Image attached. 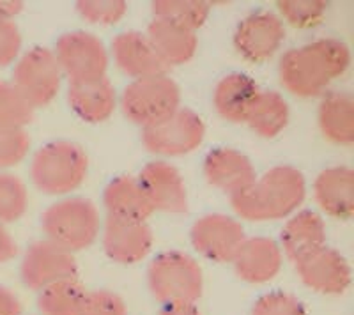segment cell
Listing matches in <instances>:
<instances>
[{
  "label": "cell",
  "mask_w": 354,
  "mask_h": 315,
  "mask_svg": "<svg viewBox=\"0 0 354 315\" xmlns=\"http://www.w3.org/2000/svg\"><path fill=\"white\" fill-rule=\"evenodd\" d=\"M317 122L322 137L337 146H353L354 102L351 94H328L317 110Z\"/></svg>",
  "instance_id": "obj_25"
},
{
  "label": "cell",
  "mask_w": 354,
  "mask_h": 315,
  "mask_svg": "<svg viewBox=\"0 0 354 315\" xmlns=\"http://www.w3.org/2000/svg\"><path fill=\"white\" fill-rule=\"evenodd\" d=\"M88 291L77 278L61 280L39 291L37 308L43 315H80Z\"/></svg>",
  "instance_id": "obj_27"
},
{
  "label": "cell",
  "mask_w": 354,
  "mask_h": 315,
  "mask_svg": "<svg viewBox=\"0 0 354 315\" xmlns=\"http://www.w3.org/2000/svg\"><path fill=\"white\" fill-rule=\"evenodd\" d=\"M181 93L176 82L167 75L140 78L126 85L121 108L133 124L144 128L158 124L181 108Z\"/></svg>",
  "instance_id": "obj_6"
},
{
  "label": "cell",
  "mask_w": 354,
  "mask_h": 315,
  "mask_svg": "<svg viewBox=\"0 0 354 315\" xmlns=\"http://www.w3.org/2000/svg\"><path fill=\"white\" fill-rule=\"evenodd\" d=\"M28 206V191L18 175L0 172V223L20 220Z\"/></svg>",
  "instance_id": "obj_30"
},
{
  "label": "cell",
  "mask_w": 354,
  "mask_h": 315,
  "mask_svg": "<svg viewBox=\"0 0 354 315\" xmlns=\"http://www.w3.org/2000/svg\"><path fill=\"white\" fill-rule=\"evenodd\" d=\"M55 59L61 66L62 77L71 82H88L106 77L109 52L100 37L84 30H73L59 37Z\"/></svg>",
  "instance_id": "obj_8"
},
{
  "label": "cell",
  "mask_w": 354,
  "mask_h": 315,
  "mask_svg": "<svg viewBox=\"0 0 354 315\" xmlns=\"http://www.w3.org/2000/svg\"><path fill=\"white\" fill-rule=\"evenodd\" d=\"M204 178L218 190L234 195L255 181V170L245 154L229 147H221L211 151L205 156Z\"/></svg>",
  "instance_id": "obj_18"
},
{
  "label": "cell",
  "mask_w": 354,
  "mask_h": 315,
  "mask_svg": "<svg viewBox=\"0 0 354 315\" xmlns=\"http://www.w3.org/2000/svg\"><path fill=\"white\" fill-rule=\"evenodd\" d=\"M77 11L87 23L115 25L128 12L124 0H80Z\"/></svg>",
  "instance_id": "obj_32"
},
{
  "label": "cell",
  "mask_w": 354,
  "mask_h": 315,
  "mask_svg": "<svg viewBox=\"0 0 354 315\" xmlns=\"http://www.w3.org/2000/svg\"><path fill=\"white\" fill-rule=\"evenodd\" d=\"M18 254V245L15 241L4 223H0V264L12 260Z\"/></svg>",
  "instance_id": "obj_37"
},
{
  "label": "cell",
  "mask_w": 354,
  "mask_h": 315,
  "mask_svg": "<svg viewBox=\"0 0 354 315\" xmlns=\"http://www.w3.org/2000/svg\"><path fill=\"white\" fill-rule=\"evenodd\" d=\"M0 315H21L20 299L4 285H0Z\"/></svg>",
  "instance_id": "obj_38"
},
{
  "label": "cell",
  "mask_w": 354,
  "mask_h": 315,
  "mask_svg": "<svg viewBox=\"0 0 354 315\" xmlns=\"http://www.w3.org/2000/svg\"><path fill=\"white\" fill-rule=\"evenodd\" d=\"M21 9H24V2H17V0H0V18L12 20Z\"/></svg>",
  "instance_id": "obj_40"
},
{
  "label": "cell",
  "mask_w": 354,
  "mask_h": 315,
  "mask_svg": "<svg viewBox=\"0 0 354 315\" xmlns=\"http://www.w3.org/2000/svg\"><path fill=\"white\" fill-rule=\"evenodd\" d=\"M158 315H201L195 305H163Z\"/></svg>",
  "instance_id": "obj_39"
},
{
  "label": "cell",
  "mask_w": 354,
  "mask_h": 315,
  "mask_svg": "<svg viewBox=\"0 0 354 315\" xmlns=\"http://www.w3.org/2000/svg\"><path fill=\"white\" fill-rule=\"evenodd\" d=\"M280 242L287 259L298 264L326 247V225L317 213L301 211L286 223Z\"/></svg>",
  "instance_id": "obj_21"
},
{
  "label": "cell",
  "mask_w": 354,
  "mask_h": 315,
  "mask_svg": "<svg viewBox=\"0 0 354 315\" xmlns=\"http://www.w3.org/2000/svg\"><path fill=\"white\" fill-rule=\"evenodd\" d=\"M30 147V137L25 130L0 128V172L18 165L25 160Z\"/></svg>",
  "instance_id": "obj_33"
},
{
  "label": "cell",
  "mask_w": 354,
  "mask_h": 315,
  "mask_svg": "<svg viewBox=\"0 0 354 315\" xmlns=\"http://www.w3.org/2000/svg\"><path fill=\"white\" fill-rule=\"evenodd\" d=\"M278 11H280V17L294 28H312L322 21L328 11V2L324 0H280Z\"/></svg>",
  "instance_id": "obj_31"
},
{
  "label": "cell",
  "mask_w": 354,
  "mask_h": 315,
  "mask_svg": "<svg viewBox=\"0 0 354 315\" xmlns=\"http://www.w3.org/2000/svg\"><path fill=\"white\" fill-rule=\"evenodd\" d=\"M112 57L117 68L133 80L167 75L169 71L154 52L147 36L137 30H128L113 37Z\"/></svg>",
  "instance_id": "obj_16"
},
{
  "label": "cell",
  "mask_w": 354,
  "mask_h": 315,
  "mask_svg": "<svg viewBox=\"0 0 354 315\" xmlns=\"http://www.w3.org/2000/svg\"><path fill=\"white\" fill-rule=\"evenodd\" d=\"M80 315H128V308L121 296L100 289L88 292Z\"/></svg>",
  "instance_id": "obj_35"
},
{
  "label": "cell",
  "mask_w": 354,
  "mask_h": 315,
  "mask_svg": "<svg viewBox=\"0 0 354 315\" xmlns=\"http://www.w3.org/2000/svg\"><path fill=\"white\" fill-rule=\"evenodd\" d=\"M151 6L156 20L172 21L195 32L209 17V2L204 0H156Z\"/></svg>",
  "instance_id": "obj_28"
},
{
  "label": "cell",
  "mask_w": 354,
  "mask_h": 315,
  "mask_svg": "<svg viewBox=\"0 0 354 315\" xmlns=\"http://www.w3.org/2000/svg\"><path fill=\"white\" fill-rule=\"evenodd\" d=\"M294 266L306 287L319 294H342L351 285L349 262L330 247L321 248Z\"/></svg>",
  "instance_id": "obj_14"
},
{
  "label": "cell",
  "mask_w": 354,
  "mask_h": 315,
  "mask_svg": "<svg viewBox=\"0 0 354 315\" xmlns=\"http://www.w3.org/2000/svg\"><path fill=\"white\" fill-rule=\"evenodd\" d=\"M314 198L328 216L349 220L354 213V172L349 166L322 170L314 182Z\"/></svg>",
  "instance_id": "obj_19"
},
{
  "label": "cell",
  "mask_w": 354,
  "mask_h": 315,
  "mask_svg": "<svg viewBox=\"0 0 354 315\" xmlns=\"http://www.w3.org/2000/svg\"><path fill=\"white\" fill-rule=\"evenodd\" d=\"M21 52V34L12 20L0 18V68L18 61Z\"/></svg>",
  "instance_id": "obj_36"
},
{
  "label": "cell",
  "mask_w": 354,
  "mask_h": 315,
  "mask_svg": "<svg viewBox=\"0 0 354 315\" xmlns=\"http://www.w3.org/2000/svg\"><path fill=\"white\" fill-rule=\"evenodd\" d=\"M205 137V126L197 113L177 108L158 124L142 130V144L158 156H183L197 149Z\"/></svg>",
  "instance_id": "obj_9"
},
{
  "label": "cell",
  "mask_w": 354,
  "mask_h": 315,
  "mask_svg": "<svg viewBox=\"0 0 354 315\" xmlns=\"http://www.w3.org/2000/svg\"><path fill=\"white\" fill-rule=\"evenodd\" d=\"M68 103L85 122H103L117 106V94L106 77L88 82H71L68 87Z\"/></svg>",
  "instance_id": "obj_20"
},
{
  "label": "cell",
  "mask_w": 354,
  "mask_h": 315,
  "mask_svg": "<svg viewBox=\"0 0 354 315\" xmlns=\"http://www.w3.org/2000/svg\"><path fill=\"white\" fill-rule=\"evenodd\" d=\"M305 178L292 166H274L245 190L230 195V206L239 218L271 222L286 218L305 200Z\"/></svg>",
  "instance_id": "obj_2"
},
{
  "label": "cell",
  "mask_w": 354,
  "mask_h": 315,
  "mask_svg": "<svg viewBox=\"0 0 354 315\" xmlns=\"http://www.w3.org/2000/svg\"><path fill=\"white\" fill-rule=\"evenodd\" d=\"M36 110L20 94L11 82L0 80V128L25 130L32 122Z\"/></svg>",
  "instance_id": "obj_29"
},
{
  "label": "cell",
  "mask_w": 354,
  "mask_h": 315,
  "mask_svg": "<svg viewBox=\"0 0 354 315\" xmlns=\"http://www.w3.org/2000/svg\"><path fill=\"white\" fill-rule=\"evenodd\" d=\"M41 227L44 239L75 254L91 247L100 236V211L88 198H62L44 211Z\"/></svg>",
  "instance_id": "obj_3"
},
{
  "label": "cell",
  "mask_w": 354,
  "mask_h": 315,
  "mask_svg": "<svg viewBox=\"0 0 354 315\" xmlns=\"http://www.w3.org/2000/svg\"><path fill=\"white\" fill-rule=\"evenodd\" d=\"M11 84L34 110L46 106L61 90L62 71L55 53L43 46H34L18 57L12 69Z\"/></svg>",
  "instance_id": "obj_7"
},
{
  "label": "cell",
  "mask_w": 354,
  "mask_h": 315,
  "mask_svg": "<svg viewBox=\"0 0 354 315\" xmlns=\"http://www.w3.org/2000/svg\"><path fill=\"white\" fill-rule=\"evenodd\" d=\"M147 283L161 305H195L204 291V275L189 255L169 251L151 262Z\"/></svg>",
  "instance_id": "obj_5"
},
{
  "label": "cell",
  "mask_w": 354,
  "mask_h": 315,
  "mask_svg": "<svg viewBox=\"0 0 354 315\" xmlns=\"http://www.w3.org/2000/svg\"><path fill=\"white\" fill-rule=\"evenodd\" d=\"M232 266L243 282H270L282 267V248L270 238H246L234 255Z\"/></svg>",
  "instance_id": "obj_17"
},
{
  "label": "cell",
  "mask_w": 354,
  "mask_h": 315,
  "mask_svg": "<svg viewBox=\"0 0 354 315\" xmlns=\"http://www.w3.org/2000/svg\"><path fill=\"white\" fill-rule=\"evenodd\" d=\"M245 122L259 137L273 138L286 130L289 122V105L282 94L261 90Z\"/></svg>",
  "instance_id": "obj_26"
},
{
  "label": "cell",
  "mask_w": 354,
  "mask_h": 315,
  "mask_svg": "<svg viewBox=\"0 0 354 315\" xmlns=\"http://www.w3.org/2000/svg\"><path fill=\"white\" fill-rule=\"evenodd\" d=\"M286 39V27L280 17L261 11L246 17L234 34V46L248 62L270 61Z\"/></svg>",
  "instance_id": "obj_12"
},
{
  "label": "cell",
  "mask_w": 354,
  "mask_h": 315,
  "mask_svg": "<svg viewBox=\"0 0 354 315\" xmlns=\"http://www.w3.org/2000/svg\"><path fill=\"white\" fill-rule=\"evenodd\" d=\"M245 239L241 223L221 213L205 214L192 227L195 250L214 262H232Z\"/></svg>",
  "instance_id": "obj_11"
},
{
  "label": "cell",
  "mask_w": 354,
  "mask_h": 315,
  "mask_svg": "<svg viewBox=\"0 0 354 315\" xmlns=\"http://www.w3.org/2000/svg\"><path fill=\"white\" fill-rule=\"evenodd\" d=\"M75 255L62 250L48 239L32 242L20 264L21 282L32 291H43L61 280L77 278Z\"/></svg>",
  "instance_id": "obj_10"
},
{
  "label": "cell",
  "mask_w": 354,
  "mask_h": 315,
  "mask_svg": "<svg viewBox=\"0 0 354 315\" xmlns=\"http://www.w3.org/2000/svg\"><path fill=\"white\" fill-rule=\"evenodd\" d=\"M103 204L110 218L126 222H147L154 213L137 178L129 175H121L109 182L103 193Z\"/></svg>",
  "instance_id": "obj_24"
},
{
  "label": "cell",
  "mask_w": 354,
  "mask_h": 315,
  "mask_svg": "<svg viewBox=\"0 0 354 315\" xmlns=\"http://www.w3.org/2000/svg\"><path fill=\"white\" fill-rule=\"evenodd\" d=\"M142 191L153 211L181 214L188 211V191L179 170L158 160L142 169L137 178Z\"/></svg>",
  "instance_id": "obj_13"
},
{
  "label": "cell",
  "mask_w": 354,
  "mask_h": 315,
  "mask_svg": "<svg viewBox=\"0 0 354 315\" xmlns=\"http://www.w3.org/2000/svg\"><path fill=\"white\" fill-rule=\"evenodd\" d=\"M259 93L261 89L252 78L243 73H230L214 87L213 105L225 121L245 122Z\"/></svg>",
  "instance_id": "obj_23"
},
{
  "label": "cell",
  "mask_w": 354,
  "mask_h": 315,
  "mask_svg": "<svg viewBox=\"0 0 354 315\" xmlns=\"http://www.w3.org/2000/svg\"><path fill=\"white\" fill-rule=\"evenodd\" d=\"M252 315H306V310L296 296L270 292L255 301Z\"/></svg>",
  "instance_id": "obj_34"
},
{
  "label": "cell",
  "mask_w": 354,
  "mask_h": 315,
  "mask_svg": "<svg viewBox=\"0 0 354 315\" xmlns=\"http://www.w3.org/2000/svg\"><path fill=\"white\" fill-rule=\"evenodd\" d=\"M103 248L119 264H135L147 257L153 248V232L145 222L106 218L103 225Z\"/></svg>",
  "instance_id": "obj_15"
},
{
  "label": "cell",
  "mask_w": 354,
  "mask_h": 315,
  "mask_svg": "<svg viewBox=\"0 0 354 315\" xmlns=\"http://www.w3.org/2000/svg\"><path fill=\"white\" fill-rule=\"evenodd\" d=\"M145 36L167 68L192 61L197 52V32L172 21L154 18Z\"/></svg>",
  "instance_id": "obj_22"
},
{
  "label": "cell",
  "mask_w": 354,
  "mask_h": 315,
  "mask_svg": "<svg viewBox=\"0 0 354 315\" xmlns=\"http://www.w3.org/2000/svg\"><path fill=\"white\" fill-rule=\"evenodd\" d=\"M88 170L87 154L78 144L68 140L50 142L34 154L30 179L46 195H66L85 181Z\"/></svg>",
  "instance_id": "obj_4"
},
{
  "label": "cell",
  "mask_w": 354,
  "mask_h": 315,
  "mask_svg": "<svg viewBox=\"0 0 354 315\" xmlns=\"http://www.w3.org/2000/svg\"><path fill=\"white\" fill-rule=\"evenodd\" d=\"M351 64V52L338 39H319L283 53L278 64L280 84L298 97L319 96L342 77Z\"/></svg>",
  "instance_id": "obj_1"
}]
</instances>
